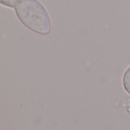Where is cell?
Listing matches in <instances>:
<instances>
[{
	"label": "cell",
	"instance_id": "obj_1",
	"mask_svg": "<svg viewBox=\"0 0 130 130\" xmlns=\"http://www.w3.org/2000/svg\"><path fill=\"white\" fill-rule=\"evenodd\" d=\"M14 11L20 22L31 31L42 35L50 33V17L38 0H25L14 8Z\"/></svg>",
	"mask_w": 130,
	"mask_h": 130
},
{
	"label": "cell",
	"instance_id": "obj_2",
	"mask_svg": "<svg viewBox=\"0 0 130 130\" xmlns=\"http://www.w3.org/2000/svg\"><path fill=\"white\" fill-rule=\"evenodd\" d=\"M123 85L125 91L130 94V66L124 72L123 77Z\"/></svg>",
	"mask_w": 130,
	"mask_h": 130
},
{
	"label": "cell",
	"instance_id": "obj_3",
	"mask_svg": "<svg viewBox=\"0 0 130 130\" xmlns=\"http://www.w3.org/2000/svg\"><path fill=\"white\" fill-rule=\"evenodd\" d=\"M25 0H0V3L6 7L15 8L18 5Z\"/></svg>",
	"mask_w": 130,
	"mask_h": 130
}]
</instances>
